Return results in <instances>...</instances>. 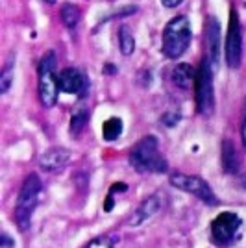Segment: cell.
Listing matches in <instances>:
<instances>
[{
    "label": "cell",
    "mask_w": 246,
    "mask_h": 248,
    "mask_svg": "<svg viewBox=\"0 0 246 248\" xmlns=\"http://www.w3.org/2000/svg\"><path fill=\"white\" fill-rule=\"evenodd\" d=\"M130 165L137 172L163 174L169 170V161L159 150V143L155 135H144L143 139L130 150Z\"/></svg>",
    "instance_id": "obj_1"
},
{
    "label": "cell",
    "mask_w": 246,
    "mask_h": 248,
    "mask_svg": "<svg viewBox=\"0 0 246 248\" xmlns=\"http://www.w3.org/2000/svg\"><path fill=\"white\" fill-rule=\"evenodd\" d=\"M43 184L41 178L31 172L24 178L22 187L19 191V197H17V204H15V224L21 232H28L31 226V215L35 211V207L39 204V197H41Z\"/></svg>",
    "instance_id": "obj_2"
},
{
    "label": "cell",
    "mask_w": 246,
    "mask_h": 248,
    "mask_svg": "<svg viewBox=\"0 0 246 248\" xmlns=\"http://www.w3.org/2000/svg\"><path fill=\"white\" fill-rule=\"evenodd\" d=\"M191 39H193L191 22L185 15H178L167 22V26L163 28L161 50L169 60H178L187 52Z\"/></svg>",
    "instance_id": "obj_3"
},
{
    "label": "cell",
    "mask_w": 246,
    "mask_h": 248,
    "mask_svg": "<svg viewBox=\"0 0 246 248\" xmlns=\"http://www.w3.org/2000/svg\"><path fill=\"white\" fill-rule=\"evenodd\" d=\"M56 52L50 50L43 56L37 69V89H39V98L45 108H54L58 102L60 94V83H58V74H56Z\"/></svg>",
    "instance_id": "obj_4"
},
{
    "label": "cell",
    "mask_w": 246,
    "mask_h": 248,
    "mask_svg": "<svg viewBox=\"0 0 246 248\" xmlns=\"http://www.w3.org/2000/svg\"><path fill=\"white\" fill-rule=\"evenodd\" d=\"M213 65L209 58H204L198 71H196L195 82V96H196V109L200 115H211L215 109V87H213Z\"/></svg>",
    "instance_id": "obj_5"
},
{
    "label": "cell",
    "mask_w": 246,
    "mask_h": 248,
    "mask_svg": "<svg viewBox=\"0 0 246 248\" xmlns=\"http://www.w3.org/2000/svg\"><path fill=\"white\" fill-rule=\"evenodd\" d=\"M170 186L185 191L189 195L196 197L198 200H202L207 206H218V198H216L215 191L211 189V186L205 182L204 178L196 174H184V172H172L169 178Z\"/></svg>",
    "instance_id": "obj_6"
},
{
    "label": "cell",
    "mask_w": 246,
    "mask_h": 248,
    "mask_svg": "<svg viewBox=\"0 0 246 248\" xmlns=\"http://www.w3.org/2000/svg\"><path fill=\"white\" fill-rule=\"evenodd\" d=\"M243 218L235 211H222L211 222V241L216 247H230L241 233Z\"/></svg>",
    "instance_id": "obj_7"
},
{
    "label": "cell",
    "mask_w": 246,
    "mask_h": 248,
    "mask_svg": "<svg viewBox=\"0 0 246 248\" xmlns=\"http://www.w3.org/2000/svg\"><path fill=\"white\" fill-rule=\"evenodd\" d=\"M243 58V31L237 10H230V22H228V35H226V63L230 69H239Z\"/></svg>",
    "instance_id": "obj_8"
},
{
    "label": "cell",
    "mask_w": 246,
    "mask_h": 248,
    "mask_svg": "<svg viewBox=\"0 0 246 248\" xmlns=\"http://www.w3.org/2000/svg\"><path fill=\"white\" fill-rule=\"evenodd\" d=\"M163 207H165V195H161V193H154V195L146 197L143 202L139 204V207L135 209L134 215H132L130 220H128V224H130V226H141V224H144V222L152 220L157 213H161Z\"/></svg>",
    "instance_id": "obj_9"
},
{
    "label": "cell",
    "mask_w": 246,
    "mask_h": 248,
    "mask_svg": "<svg viewBox=\"0 0 246 248\" xmlns=\"http://www.w3.org/2000/svg\"><path fill=\"white\" fill-rule=\"evenodd\" d=\"M58 83H60V91H63V93L80 94V96H85V93H87V80L74 67L63 69L58 76Z\"/></svg>",
    "instance_id": "obj_10"
},
{
    "label": "cell",
    "mask_w": 246,
    "mask_h": 248,
    "mask_svg": "<svg viewBox=\"0 0 246 248\" xmlns=\"http://www.w3.org/2000/svg\"><path fill=\"white\" fill-rule=\"evenodd\" d=\"M205 43H207V58L216 69L220 65V24L216 21V17H209V21L205 24Z\"/></svg>",
    "instance_id": "obj_11"
},
{
    "label": "cell",
    "mask_w": 246,
    "mask_h": 248,
    "mask_svg": "<svg viewBox=\"0 0 246 248\" xmlns=\"http://www.w3.org/2000/svg\"><path fill=\"white\" fill-rule=\"evenodd\" d=\"M71 159V152L63 146H54V148H48L46 152H43L41 157H39V167L45 172H58L62 170L63 167L69 163Z\"/></svg>",
    "instance_id": "obj_12"
},
{
    "label": "cell",
    "mask_w": 246,
    "mask_h": 248,
    "mask_svg": "<svg viewBox=\"0 0 246 248\" xmlns=\"http://www.w3.org/2000/svg\"><path fill=\"white\" fill-rule=\"evenodd\" d=\"M220 163H222V170L228 174H237L241 170V159L237 155V150L231 139H224L222 146H220Z\"/></svg>",
    "instance_id": "obj_13"
},
{
    "label": "cell",
    "mask_w": 246,
    "mask_h": 248,
    "mask_svg": "<svg viewBox=\"0 0 246 248\" xmlns=\"http://www.w3.org/2000/svg\"><path fill=\"white\" fill-rule=\"evenodd\" d=\"M170 80H172L176 87L189 91L196 82V73L193 71V67L189 63H178L172 69V73H170Z\"/></svg>",
    "instance_id": "obj_14"
},
{
    "label": "cell",
    "mask_w": 246,
    "mask_h": 248,
    "mask_svg": "<svg viewBox=\"0 0 246 248\" xmlns=\"http://www.w3.org/2000/svg\"><path fill=\"white\" fill-rule=\"evenodd\" d=\"M62 21L63 24L69 28V30H74L76 26H78V22H80V17H82V13H80V8L76 6V4H71V2H65L62 6Z\"/></svg>",
    "instance_id": "obj_15"
},
{
    "label": "cell",
    "mask_w": 246,
    "mask_h": 248,
    "mask_svg": "<svg viewBox=\"0 0 246 248\" xmlns=\"http://www.w3.org/2000/svg\"><path fill=\"white\" fill-rule=\"evenodd\" d=\"M123 134V121L119 117H109L106 123L102 124V137L104 141L111 143L115 139H119Z\"/></svg>",
    "instance_id": "obj_16"
},
{
    "label": "cell",
    "mask_w": 246,
    "mask_h": 248,
    "mask_svg": "<svg viewBox=\"0 0 246 248\" xmlns=\"http://www.w3.org/2000/svg\"><path fill=\"white\" fill-rule=\"evenodd\" d=\"M13 78H15V56L11 54L10 60L6 62L2 73H0V93L6 94L10 91L11 83H13Z\"/></svg>",
    "instance_id": "obj_17"
},
{
    "label": "cell",
    "mask_w": 246,
    "mask_h": 248,
    "mask_svg": "<svg viewBox=\"0 0 246 248\" xmlns=\"http://www.w3.org/2000/svg\"><path fill=\"white\" fill-rule=\"evenodd\" d=\"M119 46H121L123 56H132L135 50L134 33L130 30V26H126V24H123V26L119 28Z\"/></svg>",
    "instance_id": "obj_18"
},
{
    "label": "cell",
    "mask_w": 246,
    "mask_h": 248,
    "mask_svg": "<svg viewBox=\"0 0 246 248\" xmlns=\"http://www.w3.org/2000/svg\"><path fill=\"white\" fill-rule=\"evenodd\" d=\"M87 121H89V111L87 109H78L71 119V134L72 135L80 134L83 128H85Z\"/></svg>",
    "instance_id": "obj_19"
},
{
    "label": "cell",
    "mask_w": 246,
    "mask_h": 248,
    "mask_svg": "<svg viewBox=\"0 0 246 248\" xmlns=\"http://www.w3.org/2000/svg\"><path fill=\"white\" fill-rule=\"evenodd\" d=\"M113 247H115L113 237H109V235H98V237H94L92 241H89L85 248H113Z\"/></svg>",
    "instance_id": "obj_20"
},
{
    "label": "cell",
    "mask_w": 246,
    "mask_h": 248,
    "mask_svg": "<svg viewBox=\"0 0 246 248\" xmlns=\"http://www.w3.org/2000/svg\"><path fill=\"white\" fill-rule=\"evenodd\" d=\"M180 119H182V115L178 113V111H167V113L161 117V121H163L169 128H172V126H176V124L180 123Z\"/></svg>",
    "instance_id": "obj_21"
},
{
    "label": "cell",
    "mask_w": 246,
    "mask_h": 248,
    "mask_svg": "<svg viewBox=\"0 0 246 248\" xmlns=\"http://www.w3.org/2000/svg\"><path fill=\"white\" fill-rule=\"evenodd\" d=\"M0 245H2V248H13V239L4 232V233H2V239H0Z\"/></svg>",
    "instance_id": "obj_22"
},
{
    "label": "cell",
    "mask_w": 246,
    "mask_h": 248,
    "mask_svg": "<svg viewBox=\"0 0 246 248\" xmlns=\"http://www.w3.org/2000/svg\"><path fill=\"white\" fill-rule=\"evenodd\" d=\"M184 0H161V4H163L165 8H176V6H180Z\"/></svg>",
    "instance_id": "obj_23"
},
{
    "label": "cell",
    "mask_w": 246,
    "mask_h": 248,
    "mask_svg": "<svg viewBox=\"0 0 246 248\" xmlns=\"http://www.w3.org/2000/svg\"><path fill=\"white\" fill-rule=\"evenodd\" d=\"M102 71H104L106 74H115V73H117V69L113 67V63H106V65H104Z\"/></svg>",
    "instance_id": "obj_24"
},
{
    "label": "cell",
    "mask_w": 246,
    "mask_h": 248,
    "mask_svg": "<svg viewBox=\"0 0 246 248\" xmlns=\"http://www.w3.org/2000/svg\"><path fill=\"white\" fill-rule=\"evenodd\" d=\"M243 146L246 150V117H245V124H243Z\"/></svg>",
    "instance_id": "obj_25"
},
{
    "label": "cell",
    "mask_w": 246,
    "mask_h": 248,
    "mask_svg": "<svg viewBox=\"0 0 246 248\" xmlns=\"http://www.w3.org/2000/svg\"><path fill=\"white\" fill-rule=\"evenodd\" d=\"M45 4H48V6H54V4H56V0H45Z\"/></svg>",
    "instance_id": "obj_26"
}]
</instances>
